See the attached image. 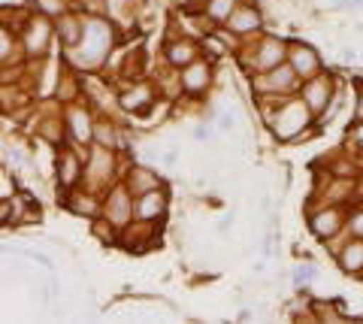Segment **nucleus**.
Returning a JSON list of instances; mask_svg holds the SVG:
<instances>
[{
  "mask_svg": "<svg viewBox=\"0 0 363 324\" xmlns=\"http://www.w3.org/2000/svg\"><path fill=\"white\" fill-rule=\"evenodd\" d=\"M157 200H161L157 194H152V197H143V203H140V212H143V216H152V212L161 209V203H157Z\"/></svg>",
  "mask_w": 363,
  "mask_h": 324,
  "instance_id": "obj_1",
  "label": "nucleus"
},
{
  "mask_svg": "<svg viewBox=\"0 0 363 324\" xmlns=\"http://www.w3.org/2000/svg\"><path fill=\"white\" fill-rule=\"evenodd\" d=\"M169 58L182 64V61H188V58H191V49H188V46H176V49H173V55H169Z\"/></svg>",
  "mask_w": 363,
  "mask_h": 324,
  "instance_id": "obj_2",
  "label": "nucleus"
},
{
  "mask_svg": "<svg viewBox=\"0 0 363 324\" xmlns=\"http://www.w3.org/2000/svg\"><path fill=\"white\" fill-rule=\"evenodd\" d=\"M40 6L45 9V13H52V16H55V13H61V6H64V4H61V0H40Z\"/></svg>",
  "mask_w": 363,
  "mask_h": 324,
  "instance_id": "obj_3",
  "label": "nucleus"
},
{
  "mask_svg": "<svg viewBox=\"0 0 363 324\" xmlns=\"http://www.w3.org/2000/svg\"><path fill=\"white\" fill-rule=\"evenodd\" d=\"M70 179H76V164L67 161L64 164V182H70Z\"/></svg>",
  "mask_w": 363,
  "mask_h": 324,
  "instance_id": "obj_4",
  "label": "nucleus"
},
{
  "mask_svg": "<svg viewBox=\"0 0 363 324\" xmlns=\"http://www.w3.org/2000/svg\"><path fill=\"white\" fill-rule=\"evenodd\" d=\"M4 218H6V206H4V203H0V221H4Z\"/></svg>",
  "mask_w": 363,
  "mask_h": 324,
  "instance_id": "obj_5",
  "label": "nucleus"
}]
</instances>
